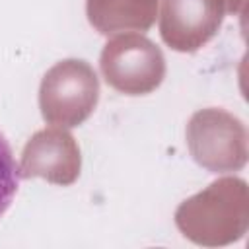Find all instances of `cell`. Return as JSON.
<instances>
[{
  "label": "cell",
  "instance_id": "obj_1",
  "mask_svg": "<svg viewBox=\"0 0 249 249\" xmlns=\"http://www.w3.org/2000/svg\"><path fill=\"white\" fill-rule=\"evenodd\" d=\"M179 230L196 243L222 245L247 228V187L241 179H220L185 200L175 214Z\"/></svg>",
  "mask_w": 249,
  "mask_h": 249
},
{
  "label": "cell",
  "instance_id": "obj_2",
  "mask_svg": "<svg viewBox=\"0 0 249 249\" xmlns=\"http://www.w3.org/2000/svg\"><path fill=\"white\" fill-rule=\"evenodd\" d=\"M99 99L95 70L80 58L56 62L41 80L39 109L49 124L72 128L82 124Z\"/></svg>",
  "mask_w": 249,
  "mask_h": 249
},
{
  "label": "cell",
  "instance_id": "obj_3",
  "mask_svg": "<svg viewBox=\"0 0 249 249\" xmlns=\"http://www.w3.org/2000/svg\"><path fill=\"white\" fill-rule=\"evenodd\" d=\"M99 68L105 82L126 95H146L165 78L163 53L138 31H124L107 41Z\"/></svg>",
  "mask_w": 249,
  "mask_h": 249
},
{
  "label": "cell",
  "instance_id": "obj_4",
  "mask_svg": "<svg viewBox=\"0 0 249 249\" xmlns=\"http://www.w3.org/2000/svg\"><path fill=\"white\" fill-rule=\"evenodd\" d=\"M187 146L198 165L212 173L237 171L247 161V130L224 109H200L187 124Z\"/></svg>",
  "mask_w": 249,
  "mask_h": 249
},
{
  "label": "cell",
  "instance_id": "obj_5",
  "mask_svg": "<svg viewBox=\"0 0 249 249\" xmlns=\"http://www.w3.org/2000/svg\"><path fill=\"white\" fill-rule=\"evenodd\" d=\"M224 14V0H163L160 35L173 51L195 53L218 33Z\"/></svg>",
  "mask_w": 249,
  "mask_h": 249
},
{
  "label": "cell",
  "instance_id": "obj_6",
  "mask_svg": "<svg viewBox=\"0 0 249 249\" xmlns=\"http://www.w3.org/2000/svg\"><path fill=\"white\" fill-rule=\"evenodd\" d=\"M19 175L29 177H43L54 185H72L80 175V148L74 136L64 128L51 124L39 132H35L19 160Z\"/></svg>",
  "mask_w": 249,
  "mask_h": 249
},
{
  "label": "cell",
  "instance_id": "obj_7",
  "mask_svg": "<svg viewBox=\"0 0 249 249\" xmlns=\"http://www.w3.org/2000/svg\"><path fill=\"white\" fill-rule=\"evenodd\" d=\"M161 0H86V14L95 31L115 35L146 31L154 25Z\"/></svg>",
  "mask_w": 249,
  "mask_h": 249
},
{
  "label": "cell",
  "instance_id": "obj_8",
  "mask_svg": "<svg viewBox=\"0 0 249 249\" xmlns=\"http://www.w3.org/2000/svg\"><path fill=\"white\" fill-rule=\"evenodd\" d=\"M19 165L14 160L12 148L0 132V218L12 204L19 187Z\"/></svg>",
  "mask_w": 249,
  "mask_h": 249
},
{
  "label": "cell",
  "instance_id": "obj_9",
  "mask_svg": "<svg viewBox=\"0 0 249 249\" xmlns=\"http://www.w3.org/2000/svg\"><path fill=\"white\" fill-rule=\"evenodd\" d=\"M224 6L226 12L230 14H239V16L245 14V0H224Z\"/></svg>",
  "mask_w": 249,
  "mask_h": 249
}]
</instances>
